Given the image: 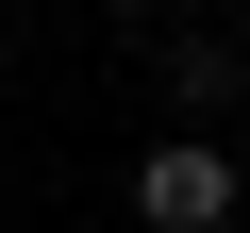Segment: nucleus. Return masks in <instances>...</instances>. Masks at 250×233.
I'll return each mask as SVG.
<instances>
[{
  "label": "nucleus",
  "mask_w": 250,
  "mask_h": 233,
  "mask_svg": "<svg viewBox=\"0 0 250 233\" xmlns=\"http://www.w3.org/2000/svg\"><path fill=\"white\" fill-rule=\"evenodd\" d=\"M233 200H250V167H233L217 134H167V150H134V233H233Z\"/></svg>",
  "instance_id": "f257e3e1"
},
{
  "label": "nucleus",
  "mask_w": 250,
  "mask_h": 233,
  "mask_svg": "<svg viewBox=\"0 0 250 233\" xmlns=\"http://www.w3.org/2000/svg\"><path fill=\"white\" fill-rule=\"evenodd\" d=\"M233 83H250V50H217V34H184V50H167V100H184V134H200Z\"/></svg>",
  "instance_id": "f03ea898"
}]
</instances>
